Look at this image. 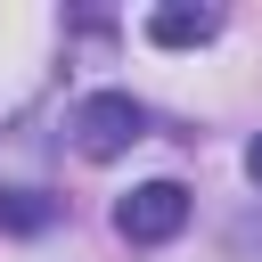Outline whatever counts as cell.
<instances>
[{
  "mask_svg": "<svg viewBox=\"0 0 262 262\" xmlns=\"http://www.w3.org/2000/svg\"><path fill=\"white\" fill-rule=\"evenodd\" d=\"M131 139H147V106H139L131 90H90V98L74 106V147H82L90 164L123 156Z\"/></svg>",
  "mask_w": 262,
  "mask_h": 262,
  "instance_id": "1",
  "label": "cell"
},
{
  "mask_svg": "<svg viewBox=\"0 0 262 262\" xmlns=\"http://www.w3.org/2000/svg\"><path fill=\"white\" fill-rule=\"evenodd\" d=\"M180 221H188V188H180V180H139V188L115 205V229H123L131 246H164V237H180Z\"/></svg>",
  "mask_w": 262,
  "mask_h": 262,
  "instance_id": "2",
  "label": "cell"
},
{
  "mask_svg": "<svg viewBox=\"0 0 262 262\" xmlns=\"http://www.w3.org/2000/svg\"><path fill=\"white\" fill-rule=\"evenodd\" d=\"M213 33H221V8H188L180 0V8H156L147 16V41L156 49H188V41H213Z\"/></svg>",
  "mask_w": 262,
  "mask_h": 262,
  "instance_id": "3",
  "label": "cell"
},
{
  "mask_svg": "<svg viewBox=\"0 0 262 262\" xmlns=\"http://www.w3.org/2000/svg\"><path fill=\"white\" fill-rule=\"evenodd\" d=\"M49 221H57V205L41 188H0V229H49Z\"/></svg>",
  "mask_w": 262,
  "mask_h": 262,
  "instance_id": "4",
  "label": "cell"
},
{
  "mask_svg": "<svg viewBox=\"0 0 262 262\" xmlns=\"http://www.w3.org/2000/svg\"><path fill=\"white\" fill-rule=\"evenodd\" d=\"M246 172H254V188H262V131H254V147H246Z\"/></svg>",
  "mask_w": 262,
  "mask_h": 262,
  "instance_id": "5",
  "label": "cell"
}]
</instances>
